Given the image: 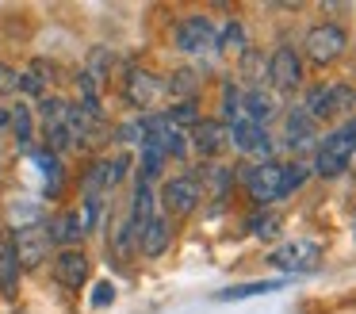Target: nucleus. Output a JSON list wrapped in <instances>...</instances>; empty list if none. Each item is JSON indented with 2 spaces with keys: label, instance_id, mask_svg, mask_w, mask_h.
Returning <instances> with one entry per match:
<instances>
[{
  "label": "nucleus",
  "instance_id": "f257e3e1",
  "mask_svg": "<svg viewBox=\"0 0 356 314\" xmlns=\"http://www.w3.org/2000/svg\"><path fill=\"white\" fill-rule=\"evenodd\" d=\"M356 161V119H345L341 127H333L325 138L314 142V165L310 173L322 180H337L348 173V165Z\"/></svg>",
  "mask_w": 356,
  "mask_h": 314
},
{
  "label": "nucleus",
  "instance_id": "f03ea898",
  "mask_svg": "<svg viewBox=\"0 0 356 314\" xmlns=\"http://www.w3.org/2000/svg\"><path fill=\"white\" fill-rule=\"evenodd\" d=\"M356 107V88L345 81H322L314 84V88L307 92V104H302V111L310 115V119H337V115H348Z\"/></svg>",
  "mask_w": 356,
  "mask_h": 314
},
{
  "label": "nucleus",
  "instance_id": "7ed1b4c3",
  "mask_svg": "<svg viewBox=\"0 0 356 314\" xmlns=\"http://www.w3.org/2000/svg\"><path fill=\"white\" fill-rule=\"evenodd\" d=\"M345 50H348V31L341 27V23H333V19H322L302 35V50L299 54H307L314 65H330V61H337Z\"/></svg>",
  "mask_w": 356,
  "mask_h": 314
},
{
  "label": "nucleus",
  "instance_id": "20e7f679",
  "mask_svg": "<svg viewBox=\"0 0 356 314\" xmlns=\"http://www.w3.org/2000/svg\"><path fill=\"white\" fill-rule=\"evenodd\" d=\"M241 184H245L253 203L268 207L276 199H284V165L280 161H257V165H249L241 173Z\"/></svg>",
  "mask_w": 356,
  "mask_h": 314
},
{
  "label": "nucleus",
  "instance_id": "39448f33",
  "mask_svg": "<svg viewBox=\"0 0 356 314\" xmlns=\"http://www.w3.org/2000/svg\"><path fill=\"white\" fill-rule=\"evenodd\" d=\"M215 42H218V23H211L207 15H188V19L177 23V50L180 54H215Z\"/></svg>",
  "mask_w": 356,
  "mask_h": 314
},
{
  "label": "nucleus",
  "instance_id": "423d86ee",
  "mask_svg": "<svg viewBox=\"0 0 356 314\" xmlns=\"http://www.w3.org/2000/svg\"><path fill=\"white\" fill-rule=\"evenodd\" d=\"M157 203H161L165 219H184V214H192L195 207H200V180L195 176H169V180L161 184V196H157Z\"/></svg>",
  "mask_w": 356,
  "mask_h": 314
},
{
  "label": "nucleus",
  "instance_id": "0eeeda50",
  "mask_svg": "<svg viewBox=\"0 0 356 314\" xmlns=\"http://www.w3.org/2000/svg\"><path fill=\"white\" fill-rule=\"evenodd\" d=\"M264 77L276 92H295L302 84V54L295 46H276L264 65Z\"/></svg>",
  "mask_w": 356,
  "mask_h": 314
},
{
  "label": "nucleus",
  "instance_id": "6e6552de",
  "mask_svg": "<svg viewBox=\"0 0 356 314\" xmlns=\"http://www.w3.org/2000/svg\"><path fill=\"white\" fill-rule=\"evenodd\" d=\"M318 260H322V245L314 242H287L268 253V265L280 272H314Z\"/></svg>",
  "mask_w": 356,
  "mask_h": 314
},
{
  "label": "nucleus",
  "instance_id": "1a4fd4ad",
  "mask_svg": "<svg viewBox=\"0 0 356 314\" xmlns=\"http://www.w3.org/2000/svg\"><path fill=\"white\" fill-rule=\"evenodd\" d=\"M230 130V146L238 153H245V157H257V161H272V134H268V127H257V123H249V119H238L234 127H226Z\"/></svg>",
  "mask_w": 356,
  "mask_h": 314
},
{
  "label": "nucleus",
  "instance_id": "9d476101",
  "mask_svg": "<svg viewBox=\"0 0 356 314\" xmlns=\"http://www.w3.org/2000/svg\"><path fill=\"white\" fill-rule=\"evenodd\" d=\"M123 96L127 104L134 107H154L165 92V77H157L154 69H127V84H123Z\"/></svg>",
  "mask_w": 356,
  "mask_h": 314
},
{
  "label": "nucleus",
  "instance_id": "9b49d317",
  "mask_svg": "<svg viewBox=\"0 0 356 314\" xmlns=\"http://www.w3.org/2000/svg\"><path fill=\"white\" fill-rule=\"evenodd\" d=\"M188 146H192L200 157L215 161L222 150H230V130H226L218 119H200L192 127V134H188Z\"/></svg>",
  "mask_w": 356,
  "mask_h": 314
},
{
  "label": "nucleus",
  "instance_id": "f8f14e48",
  "mask_svg": "<svg viewBox=\"0 0 356 314\" xmlns=\"http://www.w3.org/2000/svg\"><path fill=\"white\" fill-rule=\"evenodd\" d=\"M12 245H16L19 268H39L42 260L50 257V237L42 226H19L16 237H12Z\"/></svg>",
  "mask_w": 356,
  "mask_h": 314
},
{
  "label": "nucleus",
  "instance_id": "ddd939ff",
  "mask_svg": "<svg viewBox=\"0 0 356 314\" xmlns=\"http://www.w3.org/2000/svg\"><path fill=\"white\" fill-rule=\"evenodd\" d=\"M280 104L276 96H272L264 84H249V88H241V119L257 123V127H268V119H276Z\"/></svg>",
  "mask_w": 356,
  "mask_h": 314
},
{
  "label": "nucleus",
  "instance_id": "4468645a",
  "mask_svg": "<svg viewBox=\"0 0 356 314\" xmlns=\"http://www.w3.org/2000/svg\"><path fill=\"white\" fill-rule=\"evenodd\" d=\"M54 280L62 283V288L77 291L81 283L88 280V257L81 249H58V257H54Z\"/></svg>",
  "mask_w": 356,
  "mask_h": 314
},
{
  "label": "nucleus",
  "instance_id": "2eb2a0df",
  "mask_svg": "<svg viewBox=\"0 0 356 314\" xmlns=\"http://www.w3.org/2000/svg\"><path fill=\"white\" fill-rule=\"evenodd\" d=\"M169 245H172V222L165 214H154L138 234V253L142 257H161Z\"/></svg>",
  "mask_w": 356,
  "mask_h": 314
},
{
  "label": "nucleus",
  "instance_id": "dca6fc26",
  "mask_svg": "<svg viewBox=\"0 0 356 314\" xmlns=\"http://www.w3.org/2000/svg\"><path fill=\"white\" fill-rule=\"evenodd\" d=\"M42 230H47L50 245H62V249H77L81 237H85V226H81L77 211H62V214H54V219H50Z\"/></svg>",
  "mask_w": 356,
  "mask_h": 314
},
{
  "label": "nucleus",
  "instance_id": "f3484780",
  "mask_svg": "<svg viewBox=\"0 0 356 314\" xmlns=\"http://www.w3.org/2000/svg\"><path fill=\"white\" fill-rule=\"evenodd\" d=\"M284 142L291 146V150H302V146L318 142V123L310 119L302 107H291V111L284 115Z\"/></svg>",
  "mask_w": 356,
  "mask_h": 314
},
{
  "label": "nucleus",
  "instance_id": "a211bd4d",
  "mask_svg": "<svg viewBox=\"0 0 356 314\" xmlns=\"http://www.w3.org/2000/svg\"><path fill=\"white\" fill-rule=\"evenodd\" d=\"M19 276H24V268H19L16 245H12V237H4V242H0V295L4 299H16Z\"/></svg>",
  "mask_w": 356,
  "mask_h": 314
},
{
  "label": "nucleus",
  "instance_id": "6ab92c4d",
  "mask_svg": "<svg viewBox=\"0 0 356 314\" xmlns=\"http://www.w3.org/2000/svg\"><path fill=\"white\" fill-rule=\"evenodd\" d=\"M50 81H54V69L42 58H35L27 69H19V88L16 92H24V96H31V100H42L50 88Z\"/></svg>",
  "mask_w": 356,
  "mask_h": 314
},
{
  "label": "nucleus",
  "instance_id": "aec40b11",
  "mask_svg": "<svg viewBox=\"0 0 356 314\" xmlns=\"http://www.w3.org/2000/svg\"><path fill=\"white\" fill-rule=\"evenodd\" d=\"M249 50V35H245V23L241 19H226L218 27V42H215V54L222 58H241Z\"/></svg>",
  "mask_w": 356,
  "mask_h": 314
},
{
  "label": "nucleus",
  "instance_id": "412c9836",
  "mask_svg": "<svg viewBox=\"0 0 356 314\" xmlns=\"http://www.w3.org/2000/svg\"><path fill=\"white\" fill-rule=\"evenodd\" d=\"M287 288V280H249V283H234V288L215 291L218 303H241V299H253V295H272V291Z\"/></svg>",
  "mask_w": 356,
  "mask_h": 314
},
{
  "label": "nucleus",
  "instance_id": "4be33fe9",
  "mask_svg": "<svg viewBox=\"0 0 356 314\" xmlns=\"http://www.w3.org/2000/svg\"><path fill=\"white\" fill-rule=\"evenodd\" d=\"M115 184H111V165L108 157L92 161V165L85 168V180H81V191H85V199H104V191H111Z\"/></svg>",
  "mask_w": 356,
  "mask_h": 314
},
{
  "label": "nucleus",
  "instance_id": "5701e85b",
  "mask_svg": "<svg viewBox=\"0 0 356 314\" xmlns=\"http://www.w3.org/2000/svg\"><path fill=\"white\" fill-rule=\"evenodd\" d=\"M8 130L16 134V142L24 146V150H35V111L27 104L8 107Z\"/></svg>",
  "mask_w": 356,
  "mask_h": 314
},
{
  "label": "nucleus",
  "instance_id": "b1692460",
  "mask_svg": "<svg viewBox=\"0 0 356 314\" xmlns=\"http://www.w3.org/2000/svg\"><path fill=\"white\" fill-rule=\"evenodd\" d=\"M154 207H157V196H154V184H146V180H138L134 184V199H131V214H127V219L134 222V226H146L149 219H154Z\"/></svg>",
  "mask_w": 356,
  "mask_h": 314
},
{
  "label": "nucleus",
  "instance_id": "393cba45",
  "mask_svg": "<svg viewBox=\"0 0 356 314\" xmlns=\"http://www.w3.org/2000/svg\"><path fill=\"white\" fill-rule=\"evenodd\" d=\"M27 153H31V161L42 168V176H47V191H50V196H58V188H62V176H65V173H62V157H58V153H50L47 146H39V150H27Z\"/></svg>",
  "mask_w": 356,
  "mask_h": 314
},
{
  "label": "nucleus",
  "instance_id": "a878e982",
  "mask_svg": "<svg viewBox=\"0 0 356 314\" xmlns=\"http://www.w3.org/2000/svg\"><path fill=\"white\" fill-rule=\"evenodd\" d=\"M65 111H70V100L50 96V92H47V96L39 100V115H35V119H39V127H42V134H47V130H54V127H62Z\"/></svg>",
  "mask_w": 356,
  "mask_h": 314
},
{
  "label": "nucleus",
  "instance_id": "bb28decb",
  "mask_svg": "<svg viewBox=\"0 0 356 314\" xmlns=\"http://www.w3.org/2000/svg\"><path fill=\"white\" fill-rule=\"evenodd\" d=\"M195 88H200V73L195 69H177L172 77H165V92L177 100H195Z\"/></svg>",
  "mask_w": 356,
  "mask_h": 314
},
{
  "label": "nucleus",
  "instance_id": "cd10ccee",
  "mask_svg": "<svg viewBox=\"0 0 356 314\" xmlns=\"http://www.w3.org/2000/svg\"><path fill=\"white\" fill-rule=\"evenodd\" d=\"M161 115H165V119H169L177 130H192L195 123L203 119V115H200V100H177V104H172L169 111H161Z\"/></svg>",
  "mask_w": 356,
  "mask_h": 314
},
{
  "label": "nucleus",
  "instance_id": "c85d7f7f",
  "mask_svg": "<svg viewBox=\"0 0 356 314\" xmlns=\"http://www.w3.org/2000/svg\"><path fill=\"white\" fill-rule=\"evenodd\" d=\"M241 119V88L234 81L222 84V107H218V123L222 127H234Z\"/></svg>",
  "mask_w": 356,
  "mask_h": 314
},
{
  "label": "nucleus",
  "instance_id": "c756f323",
  "mask_svg": "<svg viewBox=\"0 0 356 314\" xmlns=\"http://www.w3.org/2000/svg\"><path fill=\"white\" fill-rule=\"evenodd\" d=\"M165 153L157 150L154 142H142V168H138V180H146V184H154L157 176H161V168H165Z\"/></svg>",
  "mask_w": 356,
  "mask_h": 314
},
{
  "label": "nucleus",
  "instance_id": "7c9ffc66",
  "mask_svg": "<svg viewBox=\"0 0 356 314\" xmlns=\"http://www.w3.org/2000/svg\"><path fill=\"white\" fill-rule=\"evenodd\" d=\"M307 180H310V165H302V161H287L284 165V196L299 191Z\"/></svg>",
  "mask_w": 356,
  "mask_h": 314
},
{
  "label": "nucleus",
  "instance_id": "2f4dec72",
  "mask_svg": "<svg viewBox=\"0 0 356 314\" xmlns=\"http://www.w3.org/2000/svg\"><path fill=\"white\" fill-rule=\"evenodd\" d=\"M111 65H115V54L104 50V46H96V50L88 54V69H85V73H88V77H96V81H104Z\"/></svg>",
  "mask_w": 356,
  "mask_h": 314
},
{
  "label": "nucleus",
  "instance_id": "473e14b6",
  "mask_svg": "<svg viewBox=\"0 0 356 314\" xmlns=\"http://www.w3.org/2000/svg\"><path fill=\"white\" fill-rule=\"evenodd\" d=\"M100 214H104V199H85V203H81L77 219H81V226H85V234H92V230L100 226Z\"/></svg>",
  "mask_w": 356,
  "mask_h": 314
},
{
  "label": "nucleus",
  "instance_id": "72a5a7b5",
  "mask_svg": "<svg viewBox=\"0 0 356 314\" xmlns=\"http://www.w3.org/2000/svg\"><path fill=\"white\" fill-rule=\"evenodd\" d=\"M16 88H19V69L0 61V96H16Z\"/></svg>",
  "mask_w": 356,
  "mask_h": 314
},
{
  "label": "nucleus",
  "instance_id": "f704fd0d",
  "mask_svg": "<svg viewBox=\"0 0 356 314\" xmlns=\"http://www.w3.org/2000/svg\"><path fill=\"white\" fill-rule=\"evenodd\" d=\"M111 299H115V288H111L108 280H100V283L92 288V306H108Z\"/></svg>",
  "mask_w": 356,
  "mask_h": 314
},
{
  "label": "nucleus",
  "instance_id": "c9c22d12",
  "mask_svg": "<svg viewBox=\"0 0 356 314\" xmlns=\"http://www.w3.org/2000/svg\"><path fill=\"white\" fill-rule=\"evenodd\" d=\"M0 130H8V107L0 104Z\"/></svg>",
  "mask_w": 356,
  "mask_h": 314
}]
</instances>
